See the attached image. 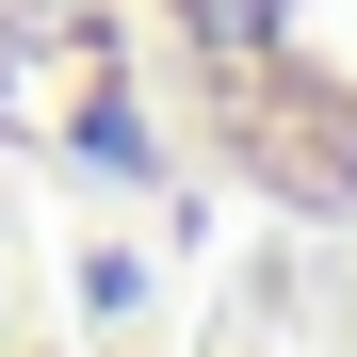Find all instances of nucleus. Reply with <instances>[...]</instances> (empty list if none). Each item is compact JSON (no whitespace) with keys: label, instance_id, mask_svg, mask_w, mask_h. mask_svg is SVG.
<instances>
[{"label":"nucleus","instance_id":"f257e3e1","mask_svg":"<svg viewBox=\"0 0 357 357\" xmlns=\"http://www.w3.org/2000/svg\"><path fill=\"white\" fill-rule=\"evenodd\" d=\"M146 49L260 211L357 227V0H146Z\"/></svg>","mask_w":357,"mask_h":357}]
</instances>
